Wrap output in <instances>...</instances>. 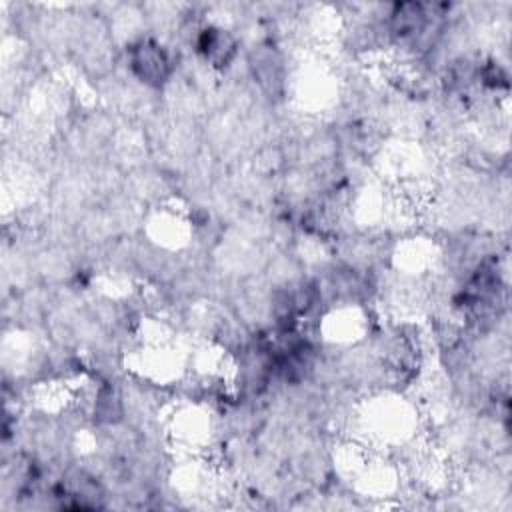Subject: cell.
Listing matches in <instances>:
<instances>
[{
	"instance_id": "obj_1",
	"label": "cell",
	"mask_w": 512,
	"mask_h": 512,
	"mask_svg": "<svg viewBox=\"0 0 512 512\" xmlns=\"http://www.w3.org/2000/svg\"><path fill=\"white\" fill-rule=\"evenodd\" d=\"M128 62L132 72L148 86H162L170 74V56L152 38H140L130 44Z\"/></svg>"
}]
</instances>
